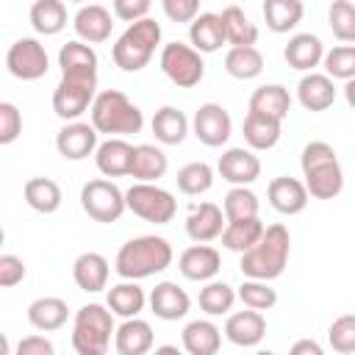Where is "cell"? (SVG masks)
<instances>
[{
	"label": "cell",
	"mask_w": 355,
	"mask_h": 355,
	"mask_svg": "<svg viewBox=\"0 0 355 355\" xmlns=\"http://www.w3.org/2000/svg\"><path fill=\"white\" fill-rule=\"evenodd\" d=\"M58 67L67 78H97V53L89 42L72 39L58 50Z\"/></svg>",
	"instance_id": "484cf974"
},
{
	"label": "cell",
	"mask_w": 355,
	"mask_h": 355,
	"mask_svg": "<svg viewBox=\"0 0 355 355\" xmlns=\"http://www.w3.org/2000/svg\"><path fill=\"white\" fill-rule=\"evenodd\" d=\"M94 164L105 178H122L130 175V164H133V144H128L119 136L105 139L97 150H94Z\"/></svg>",
	"instance_id": "d4e9b609"
},
{
	"label": "cell",
	"mask_w": 355,
	"mask_h": 355,
	"mask_svg": "<svg viewBox=\"0 0 355 355\" xmlns=\"http://www.w3.org/2000/svg\"><path fill=\"white\" fill-rule=\"evenodd\" d=\"M25 261L22 258H17V255H11V252H3L0 255V286L3 288H14L17 283H22L25 280Z\"/></svg>",
	"instance_id": "681fc988"
},
{
	"label": "cell",
	"mask_w": 355,
	"mask_h": 355,
	"mask_svg": "<svg viewBox=\"0 0 355 355\" xmlns=\"http://www.w3.org/2000/svg\"><path fill=\"white\" fill-rule=\"evenodd\" d=\"M72 28L78 33L80 42H89V44H100L111 36L114 31V17L105 6H97V3H89V6H80L75 19H72Z\"/></svg>",
	"instance_id": "ffe728a7"
},
{
	"label": "cell",
	"mask_w": 355,
	"mask_h": 355,
	"mask_svg": "<svg viewBox=\"0 0 355 355\" xmlns=\"http://www.w3.org/2000/svg\"><path fill=\"white\" fill-rule=\"evenodd\" d=\"M22 197L39 214H55L61 208V200H64L61 186L53 178H31V180H25Z\"/></svg>",
	"instance_id": "d590c367"
},
{
	"label": "cell",
	"mask_w": 355,
	"mask_h": 355,
	"mask_svg": "<svg viewBox=\"0 0 355 355\" xmlns=\"http://www.w3.org/2000/svg\"><path fill=\"white\" fill-rule=\"evenodd\" d=\"M31 25L42 36H55L67 28V6L61 0H36L28 14Z\"/></svg>",
	"instance_id": "f35d334b"
},
{
	"label": "cell",
	"mask_w": 355,
	"mask_h": 355,
	"mask_svg": "<svg viewBox=\"0 0 355 355\" xmlns=\"http://www.w3.org/2000/svg\"><path fill=\"white\" fill-rule=\"evenodd\" d=\"M6 69L17 80H39V78H44L47 69H50V58H47L44 44L39 39H31V36L17 39L6 53Z\"/></svg>",
	"instance_id": "8fae6325"
},
{
	"label": "cell",
	"mask_w": 355,
	"mask_h": 355,
	"mask_svg": "<svg viewBox=\"0 0 355 355\" xmlns=\"http://www.w3.org/2000/svg\"><path fill=\"white\" fill-rule=\"evenodd\" d=\"M55 347L44 336H28L17 344V355H53Z\"/></svg>",
	"instance_id": "f5cc1de1"
},
{
	"label": "cell",
	"mask_w": 355,
	"mask_h": 355,
	"mask_svg": "<svg viewBox=\"0 0 355 355\" xmlns=\"http://www.w3.org/2000/svg\"><path fill=\"white\" fill-rule=\"evenodd\" d=\"M158 44H161V25L144 17V19L130 22L128 31L114 42L111 58L122 72H139L150 64Z\"/></svg>",
	"instance_id": "5b68a950"
},
{
	"label": "cell",
	"mask_w": 355,
	"mask_h": 355,
	"mask_svg": "<svg viewBox=\"0 0 355 355\" xmlns=\"http://www.w3.org/2000/svg\"><path fill=\"white\" fill-rule=\"evenodd\" d=\"M216 172L230 186H250L261 178V158L252 153V147H230L219 155Z\"/></svg>",
	"instance_id": "5bb4252c"
},
{
	"label": "cell",
	"mask_w": 355,
	"mask_h": 355,
	"mask_svg": "<svg viewBox=\"0 0 355 355\" xmlns=\"http://www.w3.org/2000/svg\"><path fill=\"white\" fill-rule=\"evenodd\" d=\"M266 197H269V205L277 214H286V216L302 214L305 205H308V200H311V194L305 189V180H297V178H288V175L275 178L266 186Z\"/></svg>",
	"instance_id": "2e32d148"
},
{
	"label": "cell",
	"mask_w": 355,
	"mask_h": 355,
	"mask_svg": "<svg viewBox=\"0 0 355 355\" xmlns=\"http://www.w3.org/2000/svg\"><path fill=\"white\" fill-rule=\"evenodd\" d=\"M22 133V114L14 103L3 100L0 103V144H11L17 141V136Z\"/></svg>",
	"instance_id": "c3c4849f"
},
{
	"label": "cell",
	"mask_w": 355,
	"mask_h": 355,
	"mask_svg": "<svg viewBox=\"0 0 355 355\" xmlns=\"http://www.w3.org/2000/svg\"><path fill=\"white\" fill-rule=\"evenodd\" d=\"M236 291L233 286H227L225 280H208L202 288H200V311H205L208 316H222V313H230L233 302H236Z\"/></svg>",
	"instance_id": "60d3db41"
},
{
	"label": "cell",
	"mask_w": 355,
	"mask_h": 355,
	"mask_svg": "<svg viewBox=\"0 0 355 355\" xmlns=\"http://www.w3.org/2000/svg\"><path fill=\"white\" fill-rule=\"evenodd\" d=\"M108 275H111V266H108V258L100 255V252H80L72 263V277H75V286L86 294H97L108 286Z\"/></svg>",
	"instance_id": "603a6c76"
},
{
	"label": "cell",
	"mask_w": 355,
	"mask_h": 355,
	"mask_svg": "<svg viewBox=\"0 0 355 355\" xmlns=\"http://www.w3.org/2000/svg\"><path fill=\"white\" fill-rule=\"evenodd\" d=\"M327 341L341 355L355 352V313H344L333 319V324L327 327Z\"/></svg>",
	"instance_id": "7dc6e473"
},
{
	"label": "cell",
	"mask_w": 355,
	"mask_h": 355,
	"mask_svg": "<svg viewBox=\"0 0 355 355\" xmlns=\"http://www.w3.org/2000/svg\"><path fill=\"white\" fill-rule=\"evenodd\" d=\"M305 189L313 200H333L344 189V169L338 164L336 150L327 141H311L300 155Z\"/></svg>",
	"instance_id": "3957f363"
},
{
	"label": "cell",
	"mask_w": 355,
	"mask_h": 355,
	"mask_svg": "<svg viewBox=\"0 0 355 355\" xmlns=\"http://www.w3.org/2000/svg\"><path fill=\"white\" fill-rule=\"evenodd\" d=\"M172 244L164 236H136L125 241L114 258V272L122 280H144L172 266Z\"/></svg>",
	"instance_id": "6da1fadb"
},
{
	"label": "cell",
	"mask_w": 355,
	"mask_h": 355,
	"mask_svg": "<svg viewBox=\"0 0 355 355\" xmlns=\"http://www.w3.org/2000/svg\"><path fill=\"white\" fill-rule=\"evenodd\" d=\"M150 6H153V0H114V14L122 22H136V19L147 17Z\"/></svg>",
	"instance_id": "816d5d0a"
},
{
	"label": "cell",
	"mask_w": 355,
	"mask_h": 355,
	"mask_svg": "<svg viewBox=\"0 0 355 355\" xmlns=\"http://www.w3.org/2000/svg\"><path fill=\"white\" fill-rule=\"evenodd\" d=\"M166 169H169V158L161 147H155V144H136L133 147L130 178H136L141 183H155L166 175Z\"/></svg>",
	"instance_id": "f546056e"
},
{
	"label": "cell",
	"mask_w": 355,
	"mask_h": 355,
	"mask_svg": "<svg viewBox=\"0 0 355 355\" xmlns=\"http://www.w3.org/2000/svg\"><path fill=\"white\" fill-rule=\"evenodd\" d=\"M178 269L186 280H194V283H208L219 275L222 269V255L208 247V244H200L194 241L191 247H186L178 258Z\"/></svg>",
	"instance_id": "9a60e30c"
},
{
	"label": "cell",
	"mask_w": 355,
	"mask_h": 355,
	"mask_svg": "<svg viewBox=\"0 0 355 355\" xmlns=\"http://www.w3.org/2000/svg\"><path fill=\"white\" fill-rule=\"evenodd\" d=\"M222 211L227 219H244V216H258L261 211V202H258V194L250 189V186H233L225 200H222Z\"/></svg>",
	"instance_id": "7bdbcfd3"
},
{
	"label": "cell",
	"mask_w": 355,
	"mask_h": 355,
	"mask_svg": "<svg viewBox=\"0 0 355 355\" xmlns=\"http://www.w3.org/2000/svg\"><path fill=\"white\" fill-rule=\"evenodd\" d=\"M150 128H153V133H155V141H161V144H180L186 136H189V119H186V114L180 111V108H175V105H164V108H158L155 111V116H153V122H150Z\"/></svg>",
	"instance_id": "e575fe53"
},
{
	"label": "cell",
	"mask_w": 355,
	"mask_h": 355,
	"mask_svg": "<svg viewBox=\"0 0 355 355\" xmlns=\"http://www.w3.org/2000/svg\"><path fill=\"white\" fill-rule=\"evenodd\" d=\"M92 125L108 136H130L144 128V114L119 89H105L92 103Z\"/></svg>",
	"instance_id": "277c9868"
},
{
	"label": "cell",
	"mask_w": 355,
	"mask_h": 355,
	"mask_svg": "<svg viewBox=\"0 0 355 355\" xmlns=\"http://www.w3.org/2000/svg\"><path fill=\"white\" fill-rule=\"evenodd\" d=\"M322 64H324V72L333 80H349V78H355V44H336L333 50L324 53Z\"/></svg>",
	"instance_id": "bcb514c9"
},
{
	"label": "cell",
	"mask_w": 355,
	"mask_h": 355,
	"mask_svg": "<svg viewBox=\"0 0 355 355\" xmlns=\"http://www.w3.org/2000/svg\"><path fill=\"white\" fill-rule=\"evenodd\" d=\"M324 44L316 33H294L288 39V44L283 47V58L291 69H300V72H313V67L322 64L324 58Z\"/></svg>",
	"instance_id": "7402d4cb"
},
{
	"label": "cell",
	"mask_w": 355,
	"mask_h": 355,
	"mask_svg": "<svg viewBox=\"0 0 355 355\" xmlns=\"http://www.w3.org/2000/svg\"><path fill=\"white\" fill-rule=\"evenodd\" d=\"M244 141L252 150H272L280 141V119L258 114V111H247V116H244Z\"/></svg>",
	"instance_id": "1f68e13d"
},
{
	"label": "cell",
	"mask_w": 355,
	"mask_h": 355,
	"mask_svg": "<svg viewBox=\"0 0 355 355\" xmlns=\"http://www.w3.org/2000/svg\"><path fill=\"white\" fill-rule=\"evenodd\" d=\"M153 344H155V333H153L150 322H144L139 316L125 319L114 333V349L119 355H144L153 349Z\"/></svg>",
	"instance_id": "cb8c5ba5"
},
{
	"label": "cell",
	"mask_w": 355,
	"mask_h": 355,
	"mask_svg": "<svg viewBox=\"0 0 355 355\" xmlns=\"http://www.w3.org/2000/svg\"><path fill=\"white\" fill-rule=\"evenodd\" d=\"M225 72L236 80H252L263 72V55L255 44H236L225 55Z\"/></svg>",
	"instance_id": "d6a6232c"
},
{
	"label": "cell",
	"mask_w": 355,
	"mask_h": 355,
	"mask_svg": "<svg viewBox=\"0 0 355 355\" xmlns=\"http://www.w3.org/2000/svg\"><path fill=\"white\" fill-rule=\"evenodd\" d=\"M222 25H225V36H227V42L233 47L236 44H255L258 42V25L239 6H227L222 11Z\"/></svg>",
	"instance_id": "ab89813d"
},
{
	"label": "cell",
	"mask_w": 355,
	"mask_h": 355,
	"mask_svg": "<svg viewBox=\"0 0 355 355\" xmlns=\"http://www.w3.org/2000/svg\"><path fill=\"white\" fill-rule=\"evenodd\" d=\"M161 6L172 22H191L200 14V0H161Z\"/></svg>",
	"instance_id": "f907efd6"
},
{
	"label": "cell",
	"mask_w": 355,
	"mask_h": 355,
	"mask_svg": "<svg viewBox=\"0 0 355 355\" xmlns=\"http://www.w3.org/2000/svg\"><path fill=\"white\" fill-rule=\"evenodd\" d=\"M180 341L189 355H216L222 347V330L211 319H194L183 327Z\"/></svg>",
	"instance_id": "83f0119b"
},
{
	"label": "cell",
	"mask_w": 355,
	"mask_h": 355,
	"mask_svg": "<svg viewBox=\"0 0 355 355\" xmlns=\"http://www.w3.org/2000/svg\"><path fill=\"white\" fill-rule=\"evenodd\" d=\"M302 0H263V22L272 33H288L302 22Z\"/></svg>",
	"instance_id": "74e56055"
},
{
	"label": "cell",
	"mask_w": 355,
	"mask_h": 355,
	"mask_svg": "<svg viewBox=\"0 0 355 355\" xmlns=\"http://www.w3.org/2000/svg\"><path fill=\"white\" fill-rule=\"evenodd\" d=\"M263 336H266L263 311H255V308L236 311L225 322V338L236 347H255V344H261Z\"/></svg>",
	"instance_id": "d6986e66"
},
{
	"label": "cell",
	"mask_w": 355,
	"mask_h": 355,
	"mask_svg": "<svg viewBox=\"0 0 355 355\" xmlns=\"http://www.w3.org/2000/svg\"><path fill=\"white\" fill-rule=\"evenodd\" d=\"M97 97V78H67L61 75L58 86L53 89V111L64 122L80 119Z\"/></svg>",
	"instance_id": "30bf717a"
},
{
	"label": "cell",
	"mask_w": 355,
	"mask_h": 355,
	"mask_svg": "<svg viewBox=\"0 0 355 355\" xmlns=\"http://www.w3.org/2000/svg\"><path fill=\"white\" fill-rule=\"evenodd\" d=\"M69 3H83V0H69Z\"/></svg>",
	"instance_id": "9f6ffc18"
},
{
	"label": "cell",
	"mask_w": 355,
	"mask_h": 355,
	"mask_svg": "<svg viewBox=\"0 0 355 355\" xmlns=\"http://www.w3.org/2000/svg\"><path fill=\"white\" fill-rule=\"evenodd\" d=\"M327 25L338 42H355V3L333 0L327 8Z\"/></svg>",
	"instance_id": "f6af8a7d"
},
{
	"label": "cell",
	"mask_w": 355,
	"mask_h": 355,
	"mask_svg": "<svg viewBox=\"0 0 355 355\" xmlns=\"http://www.w3.org/2000/svg\"><path fill=\"white\" fill-rule=\"evenodd\" d=\"M191 130H194V136L205 147H222L230 139V133H233V119H230V114H227L225 105H219V103H202L194 111Z\"/></svg>",
	"instance_id": "7c38bea8"
},
{
	"label": "cell",
	"mask_w": 355,
	"mask_h": 355,
	"mask_svg": "<svg viewBox=\"0 0 355 355\" xmlns=\"http://www.w3.org/2000/svg\"><path fill=\"white\" fill-rule=\"evenodd\" d=\"M147 302H150V300H147L144 288H141L136 280H122V283H116V286L108 288V308H111L116 316H122V319L139 316Z\"/></svg>",
	"instance_id": "8d00e7d4"
},
{
	"label": "cell",
	"mask_w": 355,
	"mask_h": 355,
	"mask_svg": "<svg viewBox=\"0 0 355 355\" xmlns=\"http://www.w3.org/2000/svg\"><path fill=\"white\" fill-rule=\"evenodd\" d=\"M344 100H347L349 108H355V78L344 80Z\"/></svg>",
	"instance_id": "11a10c76"
},
{
	"label": "cell",
	"mask_w": 355,
	"mask_h": 355,
	"mask_svg": "<svg viewBox=\"0 0 355 355\" xmlns=\"http://www.w3.org/2000/svg\"><path fill=\"white\" fill-rule=\"evenodd\" d=\"M147 300H150V311H153L158 319H164V322H178V319H183V316L189 313V308H191L189 294H186L178 283H172V280L158 283V286L150 291Z\"/></svg>",
	"instance_id": "44dd1931"
},
{
	"label": "cell",
	"mask_w": 355,
	"mask_h": 355,
	"mask_svg": "<svg viewBox=\"0 0 355 355\" xmlns=\"http://www.w3.org/2000/svg\"><path fill=\"white\" fill-rule=\"evenodd\" d=\"M291 255V233L286 225H269L258 244H252L247 252H241V275L255 280H275L286 272Z\"/></svg>",
	"instance_id": "7a4b0ae2"
},
{
	"label": "cell",
	"mask_w": 355,
	"mask_h": 355,
	"mask_svg": "<svg viewBox=\"0 0 355 355\" xmlns=\"http://www.w3.org/2000/svg\"><path fill=\"white\" fill-rule=\"evenodd\" d=\"M67 319H69V305L61 297H39L28 305V322L42 333L61 330Z\"/></svg>",
	"instance_id": "f1b7e54d"
},
{
	"label": "cell",
	"mask_w": 355,
	"mask_h": 355,
	"mask_svg": "<svg viewBox=\"0 0 355 355\" xmlns=\"http://www.w3.org/2000/svg\"><path fill=\"white\" fill-rule=\"evenodd\" d=\"M80 208L86 211L89 219L111 225L128 211V200H125V191L114 180L97 178L80 189Z\"/></svg>",
	"instance_id": "ba28073f"
},
{
	"label": "cell",
	"mask_w": 355,
	"mask_h": 355,
	"mask_svg": "<svg viewBox=\"0 0 355 355\" xmlns=\"http://www.w3.org/2000/svg\"><path fill=\"white\" fill-rule=\"evenodd\" d=\"M189 39H191V47L200 50V53H216L227 36H225V25H222V14H197L191 22H189Z\"/></svg>",
	"instance_id": "4316f807"
},
{
	"label": "cell",
	"mask_w": 355,
	"mask_h": 355,
	"mask_svg": "<svg viewBox=\"0 0 355 355\" xmlns=\"http://www.w3.org/2000/svg\"><path fill=\"white\" fill-rule=\"evenodd\" d=\"M161 69L164 75L178 86V89H194L202 75H205V64H202V53L194 50L191 44L183 42H169L161 47Z\"/></svg>",
	"instance_id": "9c48e42d"
},
{
	"label": "cell",
	"mask_w": 355,
	"mask_h": 355,
	"mask_svg": "<svg viewBox=\"0 0 355 355\" xmlns=\"http://www.w3.org/2000/svg\"><path fill=\"white\" fill-rule=\"evenodd\" d=\"M125 200H128V211H133L139 219L153 222V225H166L178 214V200L166 189H161L155 183L136 180L125 191Z\"/></svg>",
	"instance_id": "52a82bcc"
},
{
	"label": "cell",
	"mask_w": 355,
	"mask_h": 355,
	"mask_svg": "<svg viewBox=\"0 0 355 355\" xmlns=\"http://www.w3.org/2000/svg\"><path fill=\"white\" fill-rule=\"evenodd\" d=\"M297 100L305 111L319 114L336 103V83L327 72H308L297 83Z\"/></svg>",
	"instance_id": "ac0fdd59"
},
{
	"label": "cell",
	"mask_w": 355,
	"mask_h": 355,
	"mask_svg": "<svg viewBox=\"0 0 355 355\" xmlns=\"http://www.w3.org/2000/svg\"><path fill=\"white\" fill-rule=\"evenodd\" d=\"M263 222L261 216H244V219H227L225 230H222V247L233 250V252H247L252 244H258V239L263 236Z\"/></svg>",
	"instance_id": "4dcf8cb0"
},
{
	"label": "cell",
	"mask_w": 355,
	"mask_h": 355,
	"mask_svg": "<svg viewBox=\"0 0 355 355\" xmlns=\"http://www.w3.org/2000/svg\"><path fill=\"white\" fill-rule=\"evenodd\" d=\"M291 352L294 355H322V347L313 338H302V341H294L291 344Z\"/></svg>",
	"instance_id": "db71d44e"
},
{
	"label": "cell",
	"mask_w": 355,
	"mask_h": 355,
	"mask_svg": "<svg viewBox=\"0 0 355 355\" xmlns=\"http://www.w3.org/2000/svg\"><path fill=\"white\" fill-rule=\"evenodd\" d=\"M239 300L244 302V308H255V311H269L277 302V291L269 286V280H255V277H244V283L239 286Z\"/></svg>",
	"instance_id": "ee69618b"
},
{
	"label": "cell",
	"mask_w": 355,
	"mask_h": 355,
	"mask_svg": "<svg viewBox=\"0 0 355 355\" xmlns=\"http://www.w3.org/2000/svg\"><path fill=\"white\" fill-rule=\"evenodd\" d=\"M250 111H258V114H266V116H275V119L283 122L291 111V94L280 83L258 86L250 97Z\"/></svg>",
	"instance_id": "836d02e7"
},
{
	"label": "cell",
	"mask_w": 355,
	"mask_h": 355,
	"mask_svg": "<svg viewBox=\"0 0 355 355\" xmlns=\"http://www.w3.org/2000/svg\"><path fill=\"white\" fill-rule=\"evenodd\" d=\"M97 136H100V130L92 122L75 119V122H67L55 133V150L67 161H83V158H89L100 147L97 144Z\"/></svg>",
	"instance_id": "4fadbf2b"
},
{
	"label": "cell",
	"mask_w": 355,
	"mask_h": 355,
	"mask_svg": "<svg viewBox=\"0 0 355 355\" xmlns=\"http://www.w3.org/2000/svg\"><path fill=\"white\" fill-rule=\"evenodd\" d=\"M178 189L189 197H200L214 186V169L205 161H191L178 169Z\"/></svg>",
	"instance_id": "b9f144b4"
},
{
	"label": "cell",
	"mask_w": 355,
	"mask_h": 355,
	"mask_svg": "<svg viewBox=\"0 0 355 355\" xmlns=\"http://www.w3.org/2000/svg\"><path fill=\"white\" fill-rule=\"evenodd\" d=\"M114 311L100 302H89L75 313L72 322V349L78 355H105L111 347L114 327Z\"/></svg>",
	"instance_id": "8992f818"
},
{
	"label": "cell",
	"mask_w": 355,
	"mask_h": 355,
	"mask_svg": "<svg viewBox=\"0 0 355 355\" xmlns=\"http://www.w3.org/2000/svg\"><path fill=\"white\" fill-rule=\"evenodd\" d=\"M225 225H227V216H225V211L216 202H200L186 216V236L191 241L208 244V241H214V239L222 236Z\"/></svg>",
	"instance_id": "e0dca14e"
}]
</instances>
